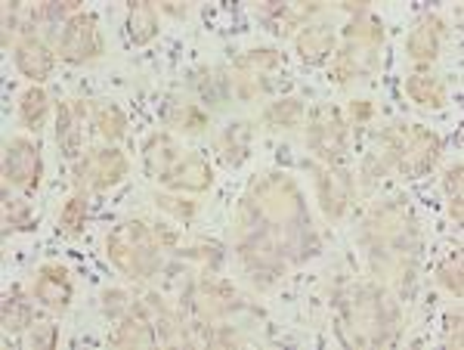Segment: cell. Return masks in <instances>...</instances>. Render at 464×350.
<instances>
[{
	"label": "cell",
	"instance_id": "cell-33",
	"mask_svg": "<svg viewBox=\"0 0 464 350\" xmlns=\"http://www.w3.org/2000/svg\"><path fill=\"white\" fill-rule=\"evenodd\" d=\"M461 180H464V168H461V161L459 165H452L446 170V196H449V202H461Z\"/></svg>",
	"mask_w": 464,
	"mask_h": 350
},
{
	"label": "cell",
	"instance_id": "cell-20",
	"mask_svg": "<svg viewBox=\"0 0 464 350\" xmlns=\"http://www.w3.org/2000/svg\"><path fill=\"white\" fill-rule=\"evenodd\" d=\"M347 41L356 44L359 50H375L384 44V25H381V19L369 16V13H362V16H356L353 22L347 25Z\"/></svg>",
	"mask_w": 464,
	"mask_h": 350
},
{
	"label": "cell",
	"instance_id": "cell-18",
	"mask_svg": "<svg viewBox=\"0 0 464 350\" xmlns=\"http://www.w3.org/2000/svg\"><path fill=\"white\" fill-rule=\"evenodd\" d=\"M406 93L424 109H443L446 106L443 81L430 78V74H411V78L406 81Z\"/></svg>",
	"mask_w": 464,
	"mask_h": 350
},
{
	"label": "cell",
	"instance_id": "cell-34",
	"mask_svg": "<svg viewBox=\"0 0 464 350\" xmlns=\"http://www.w3.org/2000/svg\"><path fill=\"white\" fill-rule=\"evenodd\" d=\"M102 297H106V314L109 316H124L127 310H130V304H133L124 292H106Z\"/></svg>",
	"mask_w": 464,
	"mask_h": 350
},
{
	"label": "cell",
	"instance_id": "cell-21",
	"mask_svg": "<svg viewBox=\"0 0 464 350\" xmlns=\"http://www.w3.org/2000/svg\"><path fill=\"white\" fill-rule=\"evenodd\" d=\"M164 122L174 124V128H183L186 133H201L208 128V115L192 102H168Z\"/></svg>",
	"mask_w": 464,
	"mask_h": 350
},
{
	"label": "cell",
	"instance_id": "cell-35",
	"mask_svg": "<svg viewBox=\"0 0 464 350\" xmlns=\"http://www.w3.org/2000/svg\"><path fill=\"white\" fill-rule=\"evenodd\" d=\"M372 115H375V106H372L369 100H353V102H350V118H353V122H369Z\"/></svg>",
	"mask_w": 464,
	"mask_h": 350
},
{
	"label": "cell",
	"instance_id": "cell-16",
	"mask_svg": "<svg viewBox=\"0 0 464 350\" xmlns=\"http://www.w3.org/2000/svg\"><path fill=\"white\" fill-rule=\"evenodd\" d=\"M106 255L118 270L127 273V277H140V248L130 242V236L124 233V227H118L106 239Z\"/></svg>",
	"mask_w": 464,
	"mask_h": 350
},
{
	"label": "cell",
	"instance_id": "cell-30",
	"mask_svg": "<svg viewBox=\"0 0 464 350\" xmlns=\"http://www.w3.org/2000/svg\"><path fill=\"white\" fill-rule=\"evenodd\" d=\"M440 282H443V286L455 297H461V288H464V282H461V255H452L443 267H440Z\"/></svg>",
	"mask_w": 464,
	"mask_h": 350
},
{
	"label": "cell",
	"instance_id": "cell-29",
	"mask_svg": "<svg viewBox=\"0 0 464 350\" xmlns=\"http://www.w3.org/2000/svg\"><path fill=\"white\" fill-rule=\"evenodd\" d=\"M56 341H59V329L53 323H34L32 335L25 338V345L34 347V350H53Z\"/></svg>",
	"mask_w": 464,
	"mask_h": 350
},
{
	"label": "cell",
	"instance_id": "cell-11",
	"mask_svg": "<svg viewBox=\"0 0 464 350\" xmlns=\"http://www.w3.org/2000/svg\"><path fill=\"white\" fill-rule=\"evenodd\" d=\"M164 183L174 186V190H186V192H205L208 186L214 183L211 165L198 155H186L179 165L164 177Z\"/></svg>",
	"mask_w": 464,
	"mask_h": 350
},
{
	"label": "cell",
	"instance_id": "cell-23",
	"mask_svg": "<svg viewBox=\"0 0 464 350\" xmlns=\"http://www.w3.org/2000/svg\"><path fill=\"white\" fill-rule=\"evenodd\" d=\"M47 106H50L47 93H44L41 87H28L19 100V115H22V122H25V128H34V131L41 128L44 115H47Z\"/></svg>",
	"mask_w": 464,
	"mask_h": 350
},
{
	"label": "cell",
	"instance_id": "cell-13",
	"mask_svg": "<svg viewBox=\"0 0 464 350\" xmlns=\"http://www.w3.org/2000/svg\"><path fill=\"white\" fill-rule=\"evenodd\" d=\"M16 69L32 81H44L50 72H53V53L44 47L34 37H25V41L16 47Z\"/></svg>",
	"mask_w": 464,
	"mask_h": 350
},
{
	"label": "cell",
	"instance_id": "cell-7",
	"mask_svg": "<svg viewBox=\"0 0 464 350\" xmlns=\"http://www.w3.org/2000/svg\"><path fill=\"white\" fill-rule=\"evenodd\" d=\"M316 190H319V202H322L325 218L328 220L343 218V211H347V205H350V192H353V180H350L343 170L328 165V168L319 170Z\"/></svg>",
	"mask_w": 464,
	"mask_h": 350
},
{
	"label": "cell",
	"instance_id": "cell-12",
	"mask_svg": "<svg viewBox=\"0 0 464 350\" xmlns=\"http://www.w3.org/2000/svg\"><path fill=\"white\" fill-rule=\"evenodd\" d=\"M143 159H146V170H149V174L159 177V180H164V177H168L170 170H174L179 161L186 159V155L179 152V146L168 137V133H155V137L146 143Z\"/></svg>",
	"mask_w": 464,
	"mask_h": 350
},
{
	"label": "cell",
	"instance_id": "cell-38",
	"mask_svg": "<svg viewBox=\"0 0 464 350\" xmlns=\"http://www.w3.org/2000/svg\"><path fill=\"white\" fill-rule=\"evenodd\" d=\"M161 10H164V13H170V16H177V19H183V16H186V6L174 4V0H168V4H161Z\"/></svg>",
	"mask_w": 464,
	"mask_h": 350
},
{
	"label": "cell",
	"instance_id": "cell-14",
	"mask_svg": "<svg viewBox=\"0 0 464 350\" xmlns=\"http://www.w3.org/2000/svg\"><path fill=\"white\" fill-rule=\"evenodd\" d=\"M159 34V16H155V6L149 0H133L130 10H127V37H130L137 47H143L152 37Z\"/></svg>",
	"mask_w": 464,
	"mask_h": 350
},
{
	"label": "cell",
	"instance_id": "cell-37",
	"mask_svg": "<svg viewBox=\"0 0 464 350\" xmlns=\"http://www.w3.org/2000/svg\"><path fill=\"white\" fill-rule=\"evenodd\" d=\"M449 335H452L455 345H461V314L449 316Z\"/></svg>",
	"mask_w": 464,
	"mask_h": 350
},
{
	"label": "cell",
	"instance_id": "cell-10",
	"mask_svg": "<svg viewBox=\"0 0 464 350\" xmlns=\"http://www.w3.org/2000/svg\"><path fill=\"white\" fill-rule=\"evenodd\" d=\"M440 41H443V22L437 16H424L406 37V53L418 63H430L440 53Z\"/></svg>",
	"mask_w": 464,
	"mask_h": 350
},
{
	"label": "cell",
	"instance_id": "cell-4",
	"mask_svg": "<svg viewBox=\"0 0 464 350\" xmlns=\"http://www.w3.org/2000/svg\"><path fill=\"white\" fill-rule=\"evenodd\" d=\"M102 53L100 28H96L93 13H78L65 22L63 37H59V59L65 63H84Z\"/></svg>",
	"mask_w": 464,
	"mask_h": 350
},
{
	"label": "cell",
	"instance_id": "cell-22",
	"mask_svg": "<svg viewBox=\"0 0 464 350\" xmlns=\"http://www.w3.org/2000/svg\"><path fill=\"white\" fill-rule=\"evenodd\" d=\"M220 155L229 168H238L248 159V128L245 124H229L220 137Z\"/></svg>",
	"mask_w": 464,
	"mask_h": 350
},
{
	"label": "cell",
	"instance_id": "cell-26",
	"mask_svg": "<svg viewBox=\"0 0 464 350\" xmlns=\"http://www.w3.org/2000/svg\"><path fill=\"white\" fill-rule=\"evenodd\" d=\"M266 122L269 124H282V128H297L304 122V102L288 96V100H279L266 109Z\"/></svg>",
	"mask_w": 464,
	"mask_h": 350
},
{
	"label": "cell",
	"instance_id": "cell-3",
	"mask_svg": "<svg viewBox=\"0 0 464 350\" xmlns=\"http://www.w3.org/2000/svg\"><path fill=\"white\" fill-rule=\"evenodd\" d=\"M310 149L325 159L328 165H338L343 159V149H347V128H343V118L334 106H316L310 112Z\"/></svg>",
	"mask_w": 464,
	"mask_h": 350
},
{
	"label": "cell",
	"instance_id": "cell-17",
	"mask_svg": "<svg viewBox=\"0 0 464 350\" xmlns=\"http://www.w3.org/2000/svg\"><path fill=\"white\" fill-rule=\"evenodd\" d=\"M84 122L81 115H74V109L69 102H59L56 109V140H59V149H63L69 159L81 152V143H84V133H81L78 124Z\"/></svg>",
	"mask_w": 464,
	"mask_h": 350
},
{
	"label": "cell",
	"instance_id": "cell-25",
	"mask_svg": "<svg viewBox=\"0 0 464 350\" xmlns=\"http://www.w3.org/2000/svg\"><path fill=\"white\" fill-rule=\"evenodd\" d=\"M285 65V56L279 50H248L236 59V69L242 72H273V69H282Z\"/></svg>",
	"mask_w": 464,
	"mask_h": 350
},
{
	"label": "cell",
	"instance_id": "cell-31",
	"mask_svg": "<svg viewBox=\"0 0 464 350\" xmlns=\"http://www.w3.org/2000/svg\"><path fill=\"white\" fill-rule=\"evenodd\" d=\"M356 72H359V59L353 50H343V53L334 56V63H332V78L338 81V84H347L350 78H356Z\"/></svg>",
	"mask_w": 464,
	"mask_h": 350
},
{
	"label": "cell",
	"instance_id": "cell-19",
	"mask_svg": "<svg viewBox=\"0 0 464 350\" xmlns=\"http://www.w3.org/2000/svg\"><path fill=\"white\" fill-rule=\"evenodd\" d=\"M32 304L22 297L16 288L4 295V304H0V323H4V332L16 335V332H25L32 326Z\"/></svg>",
	"mask_w": 464,
	"mask_h": 350
},
{
	"label": "cell",
	"instance_id": "cell-36",
	"mask_svg": "<svg viewBox=\"0 0 464 350\" xmlns=\"http://www.w3.org/2000/svg\"><path fill=\"white\" fill-rule=\"evenodd\" d=\"M236 87H238V96H242V100H251V96L260 93L257 78H251V74H242V78H236Z\"/></svg>",
	"mask_w": 464,
	"mask_h": 350
},
{
	"label": "cell",
	"instance_id": "cell-32",
	"mask_svg": "<svg viewBox=\"0 0 464 350\" xmlns=\"http://www.w3.org/2000/svg\"><path fill=\"white\" fill-rule=\"evenodd\" d=\"M155 202H159L161 211L174 214L177 220H189L192 214H196V205L186 202V199H177V196H159V199H155Z\"/></svg>",
	"mask_w": 464,
	"mask_h": 350
},
{
	"label": "cell",
	"instance_id": "cell-28",
	"mask_svg": "<svg viewBox=\"0 0 464 350\" xmlns=\"http://www.w3.org/2000/svg\"><path fill=\"white\" fill-rule=\"evenodd\" d=\"M6 227L16 229H34L37 227V208L28 199H13L6 202Z\"/></svg>",
	"mask_w": 464,
	"mask_h": 350
},
{
	"label": "cell",
	"instance_id": "cell-5",
	"mask_svg": "<svg viewBox=\"0 0 464 350\" xmlns=\"http://www.w3.org/2000/svg\"><path fill=\"white\" fill-rule=\"evenodd\" d=\"M4 177L19 190H37L41 183V152L32 140L16 137L4 149Z\"/></svg>",
	"mask_w": 464,
	"mask_h": 350
},
{
	"label": "cell",
	"instance_id": "cell-8",
	"mask_svg": "<svg viewBox=\"0 0 464 350\" xmlns=\"http://www.w3.org/2000/svg\"><path fill=\"white\" fill-rule=\"evenodd\" d=\"M127 159L118 149H100V152H90L84 165L78 168L81 177H93V190H109V186L121 183L127 177Z\"/></svg>",
	"mask_w": 464,
	"mask_h": 350
},
{
	"label": "cell",
	"instance_id": "cell-2",
	"mask_svg": "<svg viewBox=\"0 0 464 350\" xmlns=\"http://www.w3.org/2000/svg\"><path fill=\"white\" fill-rule=\"evenodd\" d=\"M248 202L257 208V214L273 227H291L304 223V202L297 186L282 174H269L260 183H254V199Z\"/></svg>",
	"mask_w": 464,
	"mask_h": 350
},
{
	"label": "cell",
	"instance_id": "cell-27",
	"mask_svg": "<svg viewBox=\"0 0 464 350\" xmlns=\"http://www.w3.org/2000/svg\"><path fill=\"white\" fill-rule=\"evenodd\" d=\"M84 218H87L84 196H72L69 202H65L63 214H59V227H63L65 236H78L81 227H84Z\"/></svg>",
	"mask_w": 464,
	"mask_h": 350
},
{
	"label": "cell",
	"instance_id": "cell-9",
	"mask_svg": "<svg viewBox=\"0 0 464 350\" xmlns=\"http://www.w3.org/2000/svg\"><path fill=\"white\" fill-rule=\"evenodd\" d=\"M34 297L50 310H65L72 301V279L69 270L59 264H47L37 270L34 279Z\"/></svg>",
	"mask_w": 464,
	"mask_h": 350
},
{
	"label": "cell",
	"instance_id": "cell-24",
	"mask_svg": "<svg viewBox=\"0 0 464 350\" xmlns=\"http://www.w3.org/2000/svg\"><path fill=\"white\" fill-rule=\"evenodd\" d=\"M93 122H96V128H100L102 137H109V140H121L124 131H127V118L115 102H102V106L96 109Z\"/></svg>",
	"mask_w": 464,
	"mask_h": 350
},
{
	"label": "cell",
	"instance_id": "cell-1",
	"mask_svg": "<svg viewBox=\"0 0 464 350\" xmlns=\"http://www.w3.org/2000/svg\"><path fill=\"white\" fill-rule=\"evenodd\" d=\"M440 137L428 128H409V124H393L384 133L378 146V161L381 165H396L402 177L415 180L424 177L428 170L437 165L440 159Z\"/></svg>",
	"mask_w": 464,
	"mask_h": 350
},
{
	"label": "cell",
	"instance_id": "cell-6",
	"mask_svg": "<svg viewBox=\"0 0 464 350\" xmlns=\"http://www.w3.org/2000/svg\"><path fill=\"white\" fill-rule=\"evenodd\" d=\"M189 307L196 310L198 319L214 323V319L227 316V314H232V310L238 307V295H236V288H232L229 282L208 279V282H198V286L192 288Z\"/></svg>",
	"mask_w": 464,
	"mask_h": 350
},
{
	"label": "cell",
	"instance_id": "cell-15",
	"mask_svg": "<svg viewBox=\"0 0 464 350\" xmlns=\"http://www.w3.org/2000/svg\"><path fill=\"white\" fill-rule=\"evenodd\" d=\"M332 50H334V34H332V28H304L301 34H297V53H301L304 63H310V65H319V63H325L328 56H332Z\"/></svg>",
	"mask_w": 464,
	"mask_h": 350
}]
</instances>
